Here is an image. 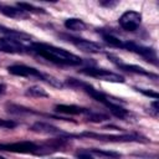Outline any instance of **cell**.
Instances as JSON below:
<instances>
[{"label": "cell", "instance_id": "7402d4cb", "mask_svg": "<svg viewBox=\"0 0 159 159\" xmlns=\"http://www.w3.org/2000/svg\"><path fill=\"white\" fill-rule=\"evenodd\" d=\"M138 91H139V92H142V93H143V94H145V96H149V97H153L154 99H158V97H159L157 92H152V91H145V89H140V88H139Z\"/></svg>", "mask_w": 159, "mask_h": 159}, {"label": "cell", "instance_id": "ac0fdd59", "mask_svg": "<svg viewBox=\"0 0 159 159\" xmlns=\"http://www.w3.org/2000/svg\"><path fill=\"white\" fill-rule=\"evenodd\" d=\"M86 118H87L88 120H91V122H96V123H98V122L107 120V119H108V116H106V114H103V113L93 112V111L89 109V112L86 114Z\"/></svg>", "mask_w": 159, "mask_h": 159}, {"label": "cell", "instance_id": "d4e9b609", "mask_svg": "<svg viewBox=\"0 0 159 159\" xmlns=\"http://www.w3.org/2000/svg\"><path fill=\"white\" fill-rule=\"evenodd\" d=\"M4 92H5V86L2 83H0V94L4 93Z\"/></svg>", "mask_w": 159, "mask_h": 159}, {"label": "cell", "instance_id": "52a82bcc", "mask_svg": "<svg viewBox=\"0 0 159 159\" xmlns=\"http://www.w3.org/2000/svg\"><path fill=\"white\" fill-rule=\"evenodd\" d=\"M140 21H142V15L133 10L125 11L118 20L120 27L125 31H135L139 27Z\"/></svg>", "mask_w": 159, "mask_h": 159}, {"label": "cell", "instance_id": "83f0119b", "mask_svg": "<svg viewBox=\"0 0 159 159\" xmlns=\"http://www.w3.org/2000/svg\"><path fill=\"white\" fill-rule=\"evenodd\" d=\"M0 7H1V4H0Z\"/></svg>", "mask_w": 159, "mask_h": 159}, {"label": "cell", "instance_id": "ba28073f", "mask_svg": "<svg viewBox=\"0 0 159 159\" xmlns=\"http://www.w3.org/2000/svg\"><path fill=\"white\" fill-rule=\"evenodd\" d=\"M29 50V46H25L21 40L14 37H2L0 39V51L7 53H25Z\"/></svg>", "mask_w": 159, "mask_h": 159}, {"label": "cell", "instance_id": "3957f363", "mask_svg": "<svg viewBox=\"0 0 159 159\" xmlns=\"http://www.w3.org/2000/svg\"><path fill=\"white\" fill-rule=\"evenodd\" d=\"M0 150H5V152H10V153L40 155V145L34 143V142H30V140H21V142H15V143L0 144Z\"/></svg>", "mask_w": 159, "mask_h": 159}, {"label": "cell", "instance_id": "8fae6325", "mask_svg": "<svg viewBox=\"0 0 159 159\" xmlns=\"http://www.w3.org/2000/svg\"><path fill=\"white\" fill-rule=\"evenodd\" d=\"M55 112L57 113H62V114H71V116H78V114H87L89 112L88 108H83V107H78L75 104H57L55 106Z\"/></svg>", "mask_w": 159, "mask_h": 159}, {"label": "cell", "instance_id": "30bf717a", "mask_svg": "<svg viewBox=\"0 0 159 159\" xmlns=\"http://www.w3.org/2000/svg\"><path fill=\"white\" fill-rule=\"evenodd\" d=\"M65 39H67V41H70L71 43H73L77 48L84 51V52H89V53H99L102 51V46L89 41V40H84V39H78V37H73V36H63Z\"/></svg>", "mask_w": 159, "mask_h": 159}, {"label": "cell", "instance_id": "4fadbf2b", "mask_svg": "<svg viewBox=\"0 0 159 159\" xmlns=\"http://www.w3.org/2000/svg\"><path fill=\"white\" fill-rule=\"evenodd\" d=\"M0 12L4 14L5 16L12 17V19H26L27 17V14L25 11H22L21 9L14 7V6H4V5H1Z\"/></svg>", "mask_w": 159, "mask_h": 159}, {"label": "cell", "instance_id": "5b68a950", "mask_svg": "<svg viewBox=\"0 0 159 159\" xmlns=\"http://www.w3.org/2000/svg\"><path fill=\"white\" fill-rule=\"evenodd\" d=\"M77 137H86V138H94L98 140H108V142H143L140 135L137 134H122V135H113V134H97V133H82Z\"/></svg>", "mask_w": 159, "mask_h": 159}, {"label": "cell", "instance_id": "cb8c5ba5", "mask_svg": "<svg viewBox=\"0 0 159 159\" xmlns=\"http://www.w3.org/2000/svg\"><path fill=\"white\" fill-rule=\"evenodd\" d=\"M152 107L154 108V111H155V112H158V111H159V108H158V99H155V101L152 103Z\"/></svg>", "mask_w": 159, "mask_h": 159}, {"label": "cell", "instance_id": "9a60e30c", "mask_svg": "<svg viewBox=\"0 0 159 159\" xmlns=\"http://www.w3.org/2000/svg\"><path fill=\"white\" fill-rule=\"evenodd\" d=\"M101 35H102V37H103V40H104V42H106V43H108L109 46H112V47H118V48H123L124 41L119 40L118 37L113 36V35H112V34H109V32H101Z\"/></svg>", "mask_w": 159, "mask_h": 159}, {"label": "cell", "instance_id": "9c48e42d", "mask_svg": "<svg viewBox=\"0 0 159 159\" xmlns=\"http://www.w3.org/2000/svg\"><path fill=\"white\" fill-rule=\"evenodd\" d=\"M108 58L119 68V70H123V71H127V72H130V73H135V75H142V76H147V77H152L154 80H158V76L155 73H152L149 71H145L143 67H139V66H135V65H128V63H124L122 62L119 58L112 56V55H108Z\"/></svg>", "mask_w": 159, "mask_h": 159}, {"label": "cell", "instance_id": "2e32d148", "mask_svg": "<svg viewBox=\"0 0 159 159\" xmlns=\"http://www.w3.org/2000/svg\"><path fill=\"white\" fill-rule=\"evenodd\" d=\"M26 96H30V97H48V93L41 88L40 86H32V87H29L27 91L25 92Z\"/></svg>", "mask_w": 159, "mask_h": 159}, {"label": "cell", "instance_id": "ffe728a7", "mask_svg": "<svg viewBox=\"0 0 159 159\" xmlns=\"http://www.w3.org/2000/svg\"><path fill=\"white\" fill-rule=\"evenodd\" d=\"M16 127V123L10 119H1L0 118V128H14Z\"/></svg>", "mask_w": 159, "mask_h": 159}, {"label": "cell", "instance_id": "7a4b0ae2", "mask_svg": "<svg viewBox=\"0 0 159 159\" xmlns=\"http://www.w3.org/2000/svg\"><path fill=\"white\" fill-rule=\"evenodd\" d=\"M7 71H9V73H11L14 76L41 80V81H45L48 84H51L53 87H57V88H62L63 87V84L58 80H56L55 77H52V76H50L47 73H42L39 70H36L34 67H30V66H26V65H12V66L7 67Z\"/></svg>", "mask_w": 159, "mask_h": 159}, {"label": "cell", "instance_id": "6da1fadb", "mask_svg": "<svg viewBox=\"0 0 159 159\" xmlns=\"http://www.w3.org/2000/svg\"><path fill=\"white\" fill-rule=\"evenodd\" d=\"M29 50L35 52L36 55L43 57L45 60L56 63V65H67V66H78L83 63V60L70 51H66L61 47H56L53 45L42 43V42H32L29 46Z\"/></svg>", "mask_w": 159, "mask_h": 159}, {"label": "cell", "instance_id": "484cf974", "mask_svg": "<svg viewBox=\"0 0 159 159\" xmlns=\"http://www.w3.org/2000/svg\"><path fill=\"white\" fill-rule=\"evenodd\" d=\"M0 159H5V158H4V157H1V155H0Z\"/></svg>", "mask_w": 159, "mask_h": 159}, {"label": "cell", "instance_id": "d6986e66", "mask_svg": "<svg viewBox=\"0 0 159 159\" xmlns=\"http://www.w3.org/2000/svg\"><path fill=\"white\" fill-rule=\"evenodd\" d=\"M77 159H94L89 150H78L76 153Z\"/></svg>", "mask_w": 159, "mask_h": 159}, {"label": "cell", "instance_id": "e0dca14e", "mask_svg": "<svg viewBox=\"0 0 159 159\" xmlns=\"http://www.w3.org/2000/svg\"><path fill=\"white\" fill-rule=\"evenodd\" d=\"M17 7L21 9L22 11H29V12H35V14H45L46 11L41 7H37V6H34L31 4H27V2H17Z\"/></svg>", "mask_w": 159, "mask_h": 159}, {"label": "cell", "instance_id": "4316f807", "mask_svg": "<svg viewBox=\"0 0 159 159\" xmlns=\"http://www.w3.org/2000/svg\"><path fill=\"white\" fill-rule=\"evenodd\" d=\"M60 159H65V158H60Z\"/></svg>", "mask_w": 159, "mask_h": 159}, {"label": "cell", "instance_id": "44dd1931", "mask_svg": "<svg viewBox=\"0 0 159 159\" xmlns=\"http://www.w3.org/2000/svg\"><path fill=\"white\" fill-rule=\"evenodd\" d=\"M91 153H94L97 155H106V157H119L118 153H113V152H102V150H97V149H92L89 150Z\"/></svg>", "mask_w": 159, "mask_h": 159}, {"label": "cell", "instance_id": "5bb4252c", "mask_svg": "<svg viewBox=\"0 0 159 159\" xmlns=\"http://www.w3.org/2000/svg\"><path fill=\"white\" fill-rule=\"evenodd\" d=\"M65 27L67 30H72V31H83V30H86L87 25L81 19L70 17V19H67L65 21Z\"/></svg>", "mask_w": 159, "mask_h": 159}, {"label": "cell", "instance_id": "603a6c76", "mask_svg": "<svg viewBox=\"0 0 159 159\" xmlns=\"http://www.w3.org/2000/svg\"><path fill=\"white\" fill-rule=\"evenodd\" d=\"M102 6H108V7H113V6H116L117 5V2L116 1H106V2H99Z\"/></svg>", "mask_w": 159, "mask_h": 159}, {"label": "cell", "instance_id": "277c9868", "mask_svg": "<svg viewBox=\"0 0 159 159\" xmlns=\"http://www.w3.org/2000/svg\"><path fill=\"white\" fill-rule=\"evenodd\" d=\"M80 72L83 73V75L91 76V77H96V78L103 80V81H108V82H116V83H123L124 82V78L120 75L114 73V72H111V71L104 70V68L86 67V68H82Z\"/></svg>", "mask_w": 159, "mask_h": 159}, {"label": "cell", "instance_id": "7c38bea8", "mask_svg": "<svg viewBox=\"0 0 159 159\" xmlns=\"http://www.w3.org/2000/svg\"><path fill=\"white\" fill-rule=\"evenodd\" d=\"M32 132H36V133H41V134H62L61 129H58L57 127L55 125H51L48 123H43V122H36L31 125L30 128Z\"/></svg>", "mask_w": 159, "mask_h": 159}, {"label": "cell", "instance_id": "8992f818", "mask_svg": "<svg viewBox=\"0 0 159 159\" xmlns=\"http://www.w3.org/2000/svg\"><path fill=\"white\" fill-rule=\"evenodd\" d=\"M123 48L140 55L143 58H145V61H148V62H150V63H153V65H157V63H158V62H157V53H155V51H154L153 48H150V47L142 46V45H138V43L132 42V41H124Z\"/></svg>", "mask_w": 159, "mask_h": 159}]
</instances>
